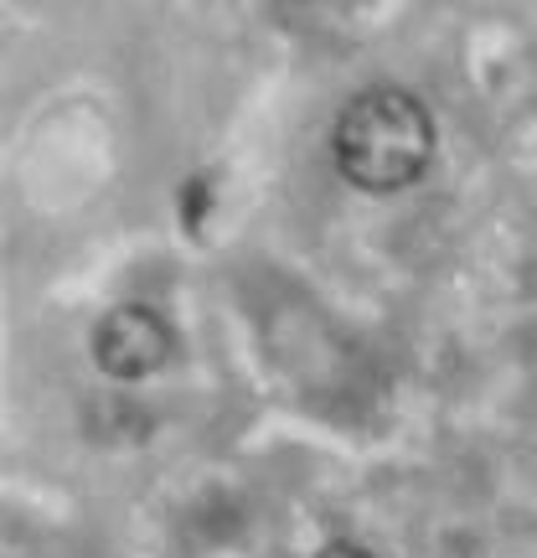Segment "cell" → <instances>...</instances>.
I'll list each match as a JSON object with an SVG mask.
<instances>
[{"mask_svg":"<svg viewBox=\"0 0 537 558\" xmlns=\"http://www.w3.org/2000/svg\"><path fill=\"white\" fill-rule=\"evenodd\" d=\"M439 150V124L414 88L373 83L341 104L331 124V160L346 186L367 197H393L429 177Z\"/></svg>","mask_w":537,"mask_h":558,"instance_id":"obj_1","label":"cell"},{"mask_svg":"<svg viewBox=\"0 0 537 558\" xmlns=\"http://www.w3.org/2000/svg\"><path fill=\"white\" fill-rule=\"evenodd\" d=\"M176 352V331L171 320L160 316L156 305H139V300H124L114 311H103L94 337H88V357L103 378L114 383H145L156 378L160 367Z\"/></svg>","mask_w":537,"mask_h":558,"instance_id":"obj_2","label":"cell"},{"mask_svg":"<svg viewBox=\"0 0 537 558\" xmlns=\"http://www.w3.org/2000/svg\"><path fill=\"white\" fill-rule=\"evenodd\" d=\"M310 558H378V554L362 548V543H352V538H331V543H320Z\"/></svg>","mask_w":537,"mask_h":558,"instance_id":"obj_3","label":"cell"}]
</instances>
